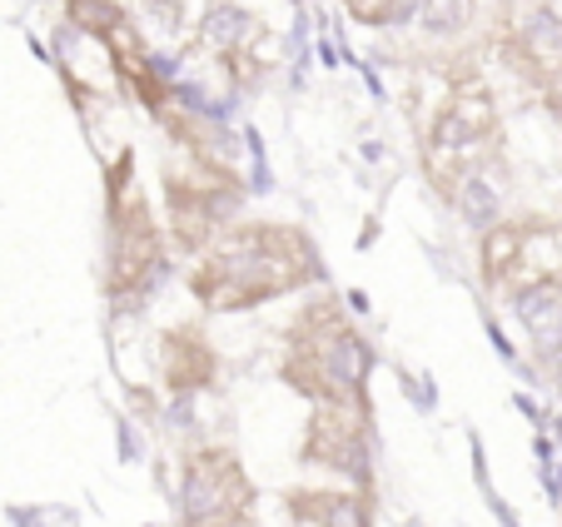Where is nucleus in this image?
Listing matches in <instances>:
<instances>
[{
    "label": "nucleus",
    "instance_id": "nucleus-1",
    "mask_svg": "<svg viewBox=\"0 0 562 527\" xmlns=\"http://www.w3.org/2000/svg\"><path fill=\"white\" fill-rule=\"evenodd\" d=\"M324 284V249L294 220H234L200 259L184 264V289L204 314H255Z\"/></svg>",
    "mask_w": 562,
    "mask_h": 527
},
{
    "label": "nucleus",
    "instance_id": "nucleus-2",
    "mask_svg": "<svg viewBox=\"0 0 562 527\" xmlns=\"http://www.w3.org/2000/svg\"><path fill=\"white\" fill-rule=\"evenodd\" d=\"M369 379L373 344L353 324V304L308 289L279 328V383L308 403H369Z\"/></svg>",
    "mask_w": 562,
    "mask_h": 527
},
{
    "label": "nucleus",
    "instance_id": "nucleus-3",
    "mask_svg": "<svg viewBox=\"0 0 562 527\" xmlns=\"http://www.w3.org/2000/svg\"><path fill=\"white\" fill-rule=\"evenodd\" d=\"M170 234L155 214L145 184L135 180V149H120L105 165V264H100V289L115 314H139L165 289L170 274Z\"/></svg>",
    "mask_w": 562,
    "mask_h": 527
},
{
    "label": "nucleus",
    "instance_id": "nucleus-4",
    "mask_svg": "<svg viewBox=\"0 0 562 527\" xmlns=\"http://www.w3.org/2000/svg\"><path fill=\"white\" fill-rule=\"evenodd\" d=\"M180 527H245L255 483L229 444H194L180 463Z\"/></svg>",
    "mask_w": 562,
    "mask_h": 527
},
{
    "label": "nucleus",
    "instance_id": "nucleus-5",
    "mask_svg": "<svg viewBox=\"0 0 562 527\" xmlns=\"http://www.w3.org/2000/svg\"><path fill=\"white\" fill-rule=\"evenodd\" d=\"M299 463L373 487V413L369 403H314L299 438Z\"/></svg>",
    "mask_w": 562,
    "mask_h": 527
},
{
    "label": "nucleus",
    "instance_id": "nucleus-6",
    "mask_svg": "<svg viewBox=\"0 0 562 527\" xmlns=\"http://www.w3.org/2000/svg\"><path fill=\"white\" fill-rule=\"evenodd\" d=\"M220 373H224V359L200 318H180V324H165L155 334V383L175 403H190L200 393H210L220 383Z\"/></svg>",
    "mask_w": 562,
    "mask_h": 527
},
{
    "label": "nucleus",
    "instance_id": "nucleus-7",
    "mask_svg": "<svg viewBox=\"0 0 562 527\" xmlns=\"http://www.w3.org/2000/svg\"><path fill=\"white\" fill-rule=\"evenodd\" d=\"M284 513L294 527H373V487H289Z\"/></svg>",
    "mask_w": 562,
    "mask_h": 527
},
{
    "label": "nucleus",
    "instance_id": "nucleus-8",
    "mask_svg": "<svg viewBox=\"0 0 562 527\" xmlns=\"http://www.w3.org/2000/svg\"><path fill=\"white\" fill-rule=\"evenodd\" d=\"M414 21L428 41H438V55H448V45L463 41L473 25V0H418Z\"/></svg>",
    "mask_w": 562,
    "mask_h": 527
},
{
    "label": "nucleus",
    "instance_id": "nucleus-9",
    "mask_svg": "<svg viewBox=\"0 0 562 527\" xmlns=\"http://www.w3.org/2000/svg\"><path fill=\"white\" fill-rule=\"evenodd\" d=\"M65 21H70L75 31L95 35V41H110V35H120L125 25H135L120 0H65Z\"/></svg>",
    "mask_w": 562,
    "mask_h": 527
},
{
    "label": "nucleus",
    "instance_id": "nucleus-10",
    "mask_svg": "<svg viewBox=\"0 0 562 527\" xmlns=\"http://www.w3.org/2000/svg\"><path fill=\"white\" fill-rule=\"evenodd\" d=\"M418 0H344L349 21L369 25V31H383V25H404V15H414Z\"/></svg>",
    "mask_w": 562,
    "mask_h": 527
},
{
    "label": "nucleus",
    "instance_id": "nucleus-11",
    "mask_svg": "<svg viewBox=\"0 0 562 527\" xmlns=\"http://www.w3.org/2000/svg\"><path fill=\"white\" fill-rule=\"evenodd\" d=\"M508 5H528V0H508Z\"/></svg>",
    "mask_w": 562,
    "mask_h": 527
}]
</instances>
